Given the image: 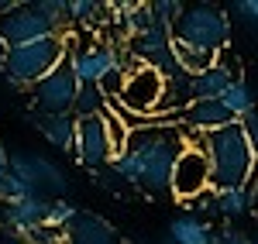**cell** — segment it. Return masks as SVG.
<instances>
[{
	"instance_id": "6da1fadb",
	"label": "cell",
	"mask_w": 258,
	"mask_h": 244,
	"mask_svg": "<svg viewBox=\"0 0 258 244\" xmlns=\"http://www.w3.org/2000/svg\"><path fill=\"white\" fill-rule=\"evenodd\" d=\"M186 144L189 141H186V131L179 121L152 117L148 124H141L127 134V148L117 151L107 169L124 186H138L148 196H172L169 193L172 169Z\"/></svg>"
},
{
	"instance_id": "7a4b0ae2",
	"label": "cell",
	"mask_w": 258,
	"mask_h": 244,
	"mask_svg": "<svg viewBox=\"0 0 258 244\" xmlns=\"http://www.w3.org/2000/svg\"><path fill=\"white\" fill-rule=\"evenodd\" d=\"M193 144H200V151L207 155L210 189H251L258 179L255 155L238 124H227L210 134H193Z\"/></svg>"
},
{
	"instance_id": "3957f363",
	"label": "cell",
	"mask_w": 258,
	"mask_h": 244,
	"mask_svg": "<svg viewBox=\"0 0 258 244\" xmlns=\"http://www.w3.org/2000/svg\"><path fill=\"white\" fill-rule=\"evenodd\" d=\"M73 35H45L38 41H28L18 48H7L0 69H4V83L11 90H31L35 83H41L45 76H52L59 65H66L69 59V45Z\"/></svg>"
},
{
	"instance_id": "277c9868",
	"label": "cell",
	"mask_w": 258,
	"mask_h": 244,
	"mask_svg": "<svg viewBox=\"0 0 258 244\" xmlns=\"http://www.w3.org/2000/svg\"><path fill=\"white\" fill-rule=\"evenodd\" d=\"M69 24L66 0H35V4H11L0 14V41L4 48H18L45 35H62Z\"/></svg>"
},
{
	"instance_id": "5b68a950",
	"label": "cell",
	"mask_w": 258,
	"mask_h": 244,
	"mask_svg": "<svg viewBox=\"0 0 258 244\" xmlns=\"http://www.w3.org/2000/svg\"><path fill=\"white\" fill-rule=\"evenodd\" d=\"M227 41H231V18L214 4L182 7L179 21L172 24V45L207 59H217L227 48Z\"/></svg>"
},
{
	"instance_id": "8992f818",
	"label": "cell",
	"mask_w": 258,
	"mask_h": 244,
	"mask_svg": "<svg viewBox=\"0 0 258 244\" xmlns=\"http://www.w3.org/2000/svg\"><path fill=\"white\" fill-rule=\"evenodd\" d=\"M162 100H165V76L135 62L124 72V90H120L117 103H110V107L148 121V117H159L162 114Z\"/></svg>"
},
{
	"instance_id": "52a82bcc",
	"label": "cell",
	"mask_w": 258,
	"mask_h": 244,
	"mask_svg": "<svg viewBox=\"0 0 258 244\" xmlns=\"http://www.w3.org/2000/svg\"><path fill=\"white\" fill-rule=\"evenodd\" d=\"M66 65H69V72L76 76L80 86H100L110 72L127 69L124 65V55H120L110 41H80L76 48L69 45Z\"/></svg>"
},
{
	"instance_id": "ba28073f",
	"label": "cell",
	"mask_w": 258,
	"mask_h": 244,
	"mask_svg": "<svg viewBox=\"0 0 258 244\" xmlns=\"http://www.w3.org/2000/svg\"><path fill=\"white\" fill-rule=\"evenodd\" d=\"M127 52L138 59V65H148L162 72L165 79L179 76V62H176V48H172V28H165L159 21H152L138 38L127 41Z\"/></svg>"
},
{
	"instance_id": "9c48e42d",
	"label": "cell",
	"mask_w": 258,
	"mask_h": 244,
	"mask_svg": "<svg viewBox=\"0 0 258 244\" xmlns=\"http://www.w3.org/2000/svg\"><path fill=\"white\" fill-rule=\"evenodd\" d=\"M169 193L182 203H193L197 196L210 193V165H207V155L200 151V144L189 141L182 148V155L176 158V169H172Z\"/></svg>"
},
{
	"instance_id": "30bf717a",
	"label": "cell",
	"mask_w": 258,
	"mask_h": 244,
	"mask_svg": "<svg viewBox=\"0 0 258 244\" xmlns=\"http://www.w3.org/2000/svg\"><path fill=\"white\" fill-rule=\"evenodd\" d=\"M7 172H14L18 179L31 186L38 196L45 200H52V196H59L66 193V172H62L59 165L52 162V158H45V155H31V151H24V155H11L7 158Z\"/></svg>"
},
{
	"instance_id": "8fae6325",
	"label": "cell",
	"mask_w": 258,
	"mask_h": 244,
	"mask_svg": "<svg viewBox=\"0 0 258 244\" xmlns=\"http://www.w3.org/2000/svg\"><path fill=\"white\" fill-rule=\"evenodd\" d=\"M107 114V110H103ZM100 117H83L76 121V141H73V151H76V162L83 169H107L110 158H114V148H110V138H107V121Z\"/></svg>"
},
{
	"instance_id": "7c38bea8",
	"label": "cell",
	"mask_w": 258,
	"mask_h": 244,
	"mask_svg": "<svg viewBox=\"0 0 258 244\" xmlns=\"http://www.w3.org/2000/svg\"><path fill=\"white\" fill-rule=\"evenodd\" d=\"M80 93V83L69 72V65H59L52 76L31 86V103L35 114H73V103Z\"/></svg>"
},
{
	"instance_id": "4fadbf2b",
	"label": "cell",
	"mask_w": 258,
	"mask_h": 244,
	"mask_svg": "<svg viewBox=\"0 0 258 244\" xmlns=\"http://www.w3.org/2000/svg\"><path fill=\"white\" fill-rule=\"evenodd\" d=\"M62 244H124L110 220L100 213H76V220L62 230Z\"/></svg>"
},
{
	"instance_id": "5bb4252c",
	"label": "cell",
	"mask_w": 258,
	"mask_h": 244,
	"mask_svg": "<svg viewBox=\"0 0 258 244\" xmlns=\"http://www.w3.org/2000/svg\"><path fill=\"white\" fill-rule=\"evenodd\" d=\"M182 131L186 134H210V131H220L227 124H234V117L227 114V107L220 100H200V103H189L182 114Z\"/></svg>"
},
{
	"instance_id": "9a60e30c",
	"label": "cell",
	"mask_w": 258,
	"mask_h": 244,
	"mask_svg": "<svg viewBox=\"0 0 258 244\" xmlns=\"http://www.w3.org/2000/svg\"><path fill=\"white\" fill-rule=\"evenodd\" d=\"M234 83V69L227 62L214 59L203 72L189 76V103H200V100H220L227 93V86Z\"/></svg>"
},
{
	"instance_id": "2e32d148",
	"label": "cell",
	"mask_w": 258,
	"mask_h": 244,
	"mask_svg": "<svg viewBox=\"0 0 258 244\" xmlns=\"http://www.w3.org/2000/svg\"><path fill=\"white\" fill-rule=\"evenodd\" d=\"M48 203H52V200H45V196H28V200H18V203H0V224L28 234V230H35V227L45 224Z\"/></svg>"
},
{
	"instance_id": "e0dca14e",
	"label": "cell",
	"mask_w": 258,
	"mask_h": 244,
	"mask_svg": "<svg viewBox=\"0 0 258 244\" xmlns=\"http://www.w3.org/2000/svg\"><path fill=\"white\" fill-rule=\"evenodd\" d=\"M31 127L45 134V141L62 148V151H73V141H76V117L73 114H28Z\"/></svg>"
},
{
	"instance_id": "ac0fdd59",
	"label": "cell",
	"mask_w": 258,
	"mask_h": 244,
	"mask_svg": "<svg viewBox=\"0 0 258 244\" xmlns=\"http://www.w3.org/2000/svg\"><path fill=\"white\" fill-rule=\"evenodd\" d=\"M169 241L172 244H214L217 234H214V227L207 224L203 217L186 213V217H176L169 224Z\"/></svg>"
},
{
	"instance_id": "d6986e66",
	"label": "cell",
	"mask_w": 258,
	"mask_h": 244,
	"mask_svg": "<svg viewBox=\"0 0 258 244\" xmlns=\"http://www.w3.org/2000/svg\"><path fill=\"white\" fill-rule=\"evenodd\" d=\"M66 14H69V24L100 28V24L110 21V4H100V0H66Z\"/></svg>"
},
{
	"instance_id": "ffe728a7",
	"label": "cell",
	"mask_w": 258,
	"mask_h": 244,
	"mask_svg": "<svg viewBox=\"0 0 258 244\" xmlns=\"http://www.w3.org/2000/svg\"><path fill=\"white\" fill-rule=\"evenodd\" d=\"M220 103L227 107V114L234 117V121H241L251 107H258V100H255V93H251V86L241 79V76H234V83L227 86V93L220 97Z\"/></svg>"
},
{
	"instance_id": "44dd1931",
	"label": "cell",
	"mask_w": 258,
	"mask_h": 244,
	"mask_svg": "<svg viewBox=\"0 0 258 244\" xmlns=\"http://www.w3.org/2000/svg\"><path fill=\"white\" fill-rule=\"evenodd\" d=\"M107 107H110V103L100 93V86H80L76 103H73V117H76V121H83V117H100Z\"/></svg>"
},
{
	"instance_id": "7402d4cb",
	"label": "cell",
	"mask_w": 258,
	"mask_h": 244,
	"mask_svg": "<svg viewBox=\"0 0 258 244\" xmlns=\"http://www.w3.org/2000/svg\"><path fill=\"white\" fill-rule=\"evenodd\" d=\"M214 203L224 217H241L251 206V189H214Z\"/></svg>"
},
{
	"instance_id": "603a6c76",
	"label": "cell",
	"mask_w": 258,
	"mask_h": 244,
	"mask_svg": "<svg viewBox=\"0 0 258 244\" xmlns=\"http://www.w3.org/2000/svg\"><path fill=\"white\" fill-rule=\"evenodd\" d=\"M76 213H80V210H76V203H69V200H52V203H48V213H45V224H41V227H45V230L62 234L66 227L76 220Z\"/></svg>"
},
{
	"instance_id": "cb8c5ba5",
	"label": "cell",
	"mask_w": 258,
	"mask_h": 244,
	"mask_svg": "<svg viewBox=\"0 0 258 244\" xmlns=\"http://www.w3.org/2000/svg\"><path fill=\"white\" fill-rule=\"evenodd\" d=\"M103 121H107V138H110V148H114V155H117V151H124V148H127V134H131V131L124 127V121H120L110 107H107Z\"/></svg>"
},
{
	"instance_id": "d4e9b609",
	"label": "cell",
	"mask_w": 258,
	"mask_h": 244,
	"mask_svg": "<svg viewBox=\"0 0 258 244\" xmlns=\"http://www.w3.org/2000/svg\"><path fill=\"white\" fill-rule=\"evenodd\" d=\"M241 127V134H244V141L251 148V155H255V165H258V107H251L241 121H234Z\"/></svg>"
},
{
	"instance_id": "484cf974",
	"label": "cell",
	"mask_w": 258,
	"mask_h": 244,
	"mask_svg": "<svg viewBox=\"0 0 258 244\" xmlns=\"http://www.w3.org/2000/svg\"><path fill=\"white\" fill-rule=\"evenodd\" d=\"M28 244H62V234L45 230V227H35V230H28Z\"/></svg>"
},
{
	"instance_id": "4316f807",
	"label": "cell",
	"mask_w": 258,
	"mask_h": 244,
	"mask_svg": "<svg viewBox=\"0 0 258 244\" xmlns=\"http://www.w3.org/2000/svg\"><path fill=\"white\" fill-rule=\"evenodd\" d=\"M234 11H238L241 21H248V24H255V28H258V0H241Z\"/></svg>"
},
{
	"instance_id": "83f0119b",
	"label": "cell",
	"mask_w": 258,
	"mask_h": 244,
	"mask_svg": "<svg viewBox=\"0 0 258 244\" xmlns=\"http://www.w3.org/2000/svg\"><path fill=\"white\" fill-rule=\"evenodd\" d=\"M189 206V210H200V213H217V203H214V189L210 193H203V196H197L193 203H182Z\"/></svg>"
},
{
	"instance_id": "f1b7e54d",
	"label": "cell",
	"mask_w": 258,
	"mask_h": 244,
	"mask_svg": "<svg viewBox=\"0 0 258 244\" xmlns=\"http://www.w3.org/2000/svg\"><path fill=\"white\" fill-rule=\"evenodd\" d=\"M0 244H28V234H21L14 227L0 224Z\"/></svg>"
},
{
	"instance_id": "f546056e",
	"label": "cell",
	"mask_w": 258,
	"mask_h": 244,
	"mask_svg": "<svg viewBox=\"0 0 258 244\" xmlns=\"http://www.w3.org/2000/svg\"><path fill=\"white\" fill-rule=\"evenodd\" d=\"M214 244H251V241H248L241 230H231V227H224V230L217 234V241H214Z\"/></svg>"
},
{
	"instance_id": "4dcf8cb0",
	"label": "cell",
	"mask_w": 258,
	"mask_h": 244,
	"mask_svg": "<svg viewBox=\"0 0 258 244\" xmlns=\"http://www.w3.org/2000/svg\"><path fill=\"white\" fill-rule=\"evenodd\" d=\"M7 158H11V155H7V148H4V141H0V179L7 176Z\"/></svg>"
},
{
	"instance_id": "1f68e13d",
	"label": "cell",
	"mask_w": 258,
	"mask_h": 244,
	"mask_svg": "<svg viewBox=\"0 0 258 244\" xmlns=\"http://www.w3.org/2000/svg\"><path fill=\"white\" fill-rule=\"evenodd\" d=\"M251 203H258V179L251 183Z\"/></svg>"
},
{
	"instance_id": "d6a6232c",
	"label": "cell",
	"mask_w": 258,
	"mask_h": 244,
	"mask_svg": "<svg viewBox=\"0 0 258 244\" xmlns=\"http://www.w3.org/2000/svg\"><path fill=\"white\" fill-rule=\"evenodd\" d=\"M4 52H7V48H4V41H0V59H4Z\"/></svg>"
},
{
	"instance_id": "836d02e7",
	"label": "cell",
	"mask_w": 258,
	"mask_h": 244,
	"mask_svg": "<svg viewBox=\"0 0 258 244\" xmlns=\"http://www.w3.org/2000/svg\"><path fill=\"white\" fill-rule=\"evenodd\" d=\"M162 244H172V241H169V237H165V241H162Z\"/></svg>"
}]
</instances>
